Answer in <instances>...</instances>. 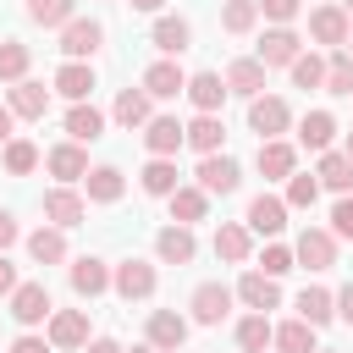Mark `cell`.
Masks as SVG:
<instances>
[{
  "instance_id": "cell-1",
  "label": "cell",
  "mask_w": 353,
  "mask_h": 353,
  "mask_svg": "<svg viewBox=\"0 0 353 353\" xmlns=\"http://www.w3.org/2000/svg\"><path fill=\"white\" fill-rule=\"evenodd\" d=\"M11 314H17L22 325L50 320V287H44V281H17V287H11Z\"/></svg>"
},
{
  "instance_id": "cell-2",
  "label": "cell",
  "mask_w": 353,
  "mask_h": 353,
  "mask_svg": "<svg viewBox=\"0 0 353 353\" xmlns=\"http://www.w3.org/2000/svg\"><path fill=\"white\" fill-rule=\"evenodd\" d=\"M287 121H292V116H287V105H281L276 94H254V99H248V127H254L259 138L287 132Z\"/></svg>"
},
{
  "instance_id": "cell-3",
  "label": "cell",
  "mask_w": 353,
  "mask_h": 353,
  "mask_svg": "<svg viewBox=\"0 0 353 353\" xmlns=\"http://www.w3.org/2000/svg\"><path fill=\"white\" fill-rule=\"evenodd\" d=\"M292 259H298V265H309V270H331V265H336V237H331V232H320V226H309V232L298 237Z\"/></svg>"
},
{
  "instance_id": "cell-4",
  "label": "cell",
  "mask_w": 353,
  "mask_h": 353,
  "mask_svg": "<svg viewBox=\"0 0 353 353\" xmlns=\"http://www.w3.org/2000/svg\"><path fill=\"white\" fill-rule=\"evenodd\" d=\"M237 182H243V171H237L232 154H204V160H199V188H204V193H232Z\"/></svg>"
},
{
  "instance_id": "cell-5",
  "label": "cell",
  "mask_w": 353,
  "mask_h": 353,
  "mask_svg": "<svg viewBox=\"0 0 353 353\" xmlns=\"http://www.w3.org/2000/svg\"><path fill=\"white\" fill-rule=\"evenodd\" d=\"M110 287L132 303V298H149L154 292V265H143V259H121L116 265V276H110Z\"/></svg>"
},
{
  "instance_id": "cell-6",
  "label": "cell",
  "mask_w": 353,
  "mask_h": 353,
  "mask_svg": "<svg viewBox=\"0 0 353 353\" xmlns=\"http://www.w3.org/2000/svg\"><path fill=\"white\" fill-rule=\"evenodd\" d=\"M226 309H232V287H221V281L193 287V320H199V325H221Z\"/></svg>"
},
{
  "instance_id": "cell-7",
  "label": "cell",
  "mask_w": 353,
  "mask_h": 353,
  "mask_svg": "<svg viewBox=\"0 0 353 353\" xmlns=\"http://www.w3.org/2000/svg\"><path fill=\"white\" fill-rule=\"evenodd\" d=\"M50 347H88V314L83 309H50Z\"/></svg>"
},
{
  "instance_id": "cell-8",
  "label": "cell",
  "mask_w": 353,
  "mask_h": 353,
  "mask_svg": "<svg viewBox=\"0 0 353 353\" xmlns=\"http://www.w3.org/2000/svg\"><path fill=\"white\" fill-rule=\"evenodd\" d=\"M182 342H188V320H182L176 309H154V314H149V347L176 353Z\"/></svg>"
},
{
  "instance_id": "cell-9",
  "label": "cell",
  "mask_w": 353,
  "mask_h": 353,
  "mask_svg": "<svg viewBox=\"0 0 353 353\" xmlns=\"http://www.w3.org/2000/svg\"><path fill=\"white\" fill-rule=\"evenodd\" d=\"M221 138H226V127H221L215 110H199V116L182 127V143H193L199 154H221Z\"/></svg>"
},
{
  "instance_id": "cell-10",
  "label": "cell",
  "mask_w": 353,
  "mask_h": 353,
  "mask_svg": "<svg viewBox=\"0 0 353 353\" xmlns=\"http://www.w3.org/2000/svg\"><path fill=\"white\" fill-rule=\"evenodd\" d=\"M287 226V199H276V193H259L254 204H248V232H259V237H276Z\"/></svg>"
},
{
  "instance_id": "cell-11",
  "label": "cell",
  "mask_w": 353,
  "mask_h": 353,
  "mask_svg": "<svg viewBox=\"0 0 353 353\" xmlns=\"http://www.w3.org/2000/svg\"><path fill=\"white\" fill-rule=\"evenodd\" d=\"M99 39H105V28H99V22H83V17H72V22L61 28V50H66L72 61L94 55V50H99Z\"/></svg>"
},
{
  "instance_id": "cell-12",
  "label": "cell",
  "mask_w": 353,
  "mask_h": 353,
  "mask_svg": "<svg viewBox=\"0 0 353 353\" xmlns=\"http://www.w3.org/2000/svg\"><path fill=\"white\" fill-rule=\"evenodd\" d=\"M182 88H188V77H182L176 61H154V66L143 72V94H149V99H176Z\"/></svg>"
},
{
  "instance_id": "cell-13",
  "label": "cell",
  "mask_w": 353,
  "mask_h": 353,
  "mask_svg": "<svg viewBox=\"0 0 353 353\" xmlns=\"http://www.w3.org/2000/svg\"><path fill=\"white\" fill-rule=\"evenodd\" d=\"M143 143H149V154H165L171 160L182 149V121L176 116H149L143 121Z\"/></svg>"
},
{
  "instance_id": "cell-14",
  "label": "cell",
  "mask_w": 353,
  "mask_h": 353,
  "mask_svg": "<svg viewBox=\"0 0 353 353\" xmlns=\"http://www.w3.org/2000/svg\"><path fill=\"white\" fill-rule=\"evenodd\" d=\"M237 298H243L248 309H259V314H265V309H276V303H281V287H276V276H265V270H248V276L237 281Z\"/></svg>"
},
{
  "instance_id": "cell-15",
  "label": "cell",
  "mask_w": 353,
  "mask_h": 353,
  "mask_svg": "<svg viewBox=\"0 0 353 353\" xmlns=\"http://www.w3.org/2000/svg\"><path fill=\"white\" fill-rule=\"evenodd\" d=\"M292 55H298V33L292 28H270L259 39V66H292Z\"/></svg>"
},
{
  "instance_id": "cell-16",
  "label": "cell",
  "mask_w": 353,
  "mask_h": 353,
  "mask_svg": "<svg viewBox=\"0 0 353 353\" xmlns=\"http://www.w3.org/2000/svg\"><path fill=\"white\" fill-rule=\"evenodd\" d=\"M226 94H243V99L265 94V66L259 61H232L226 66Z\"/></svg>"
},
{
  "instance_id": "cell-17",
  "label": "cell",
  "mask_w": 353,
  "mask_h": 353,
  "mask_svg": "<svg viewBox=\"0 0 353 353\" xmlns=\"http://www.w3.org/2000/svg\"><path fill=\"white\" fill-rule=\"evenodd\" d=\"M44 110H50V88H44V83H28V77H22V83L11 88V116H28V121H39Z\"/></svg>"
},
{
  "instance_id": "cell-18",
  "label": "cell",
  "mask_w": 353,
  "mask_h": 353,
  "mask_svg": "<svg viewBox=\"0 0 353 353\" xmlns=\"http://www.w3.org/2000/svg\"><path fill=\"white\" fill-rule=\"evenodd\" d=\"M44 215L66 232V226H77V221H83V199H77L72 188H50V193H44Z\"/></svg>"
},
{
  "instance_id": "cell-19",
  "label": "cell",
  "mask_w": 353,
  "mask_h": 353,
  "mask_svg": "<svg viewBox=\"0 0 353 353\" xmlns=\"http://www.w3.org/2000/svg\"><path fill=\"white\" fill-rule=\"evenodd\" d=\"M165 199H171V221H176V226L204 221V204H210V193H204V188H171Z\"/></svg>"
},
{
  "instance_id": "cell-20",
  "label": "cell",
  "mask_w": 353,
  "mask_h": 353,
  "mask_svg": "<svg viewBox=\"0 0 353 353\" xmlns=\"http://www.w3.org/2000/svg\"><path fill=\"white\" fill-rule=\"evenodd\" d=\"M193 248H199V243H193V232H188V226H165V232L154 237V254H160L165 265H188V259H193Z\"/></svg>"
},
{
  "instance_id": "cell-21",
  "label": "cell",
  "mask_w": 353,
  "mask_h": 353,
  "mask_svg": "<svg viewBox=\"0 0 353 353\" xmlns=\"http://www.w3.org/2000/svg\"><path fill=\"white\" fill-rule=\"evenodd\" d=\"M105 287H110L105 259H77V265H72V292H77V298H99Z\"/></svg>"
},
{
  "instance_id": "cell-22",
  "label": "cell",
  "mask_w": 353,
  "mask_h": 353,
  "mask_svg": "<svg viewBox=\"0 0 353 353\" xmlns=\"http://www.w3.org/2000/svg\"><path fill=\"white\" fill-rule=\"evenodd\" d=\"M309 33H314L320 44H342V39H347V11H342V6H320V11L309 17Z\"/></svg>"
},
{
  "instance_id": "cell-23",
  "label": "cell",
  "mask_w": 353,
  "mask_h": 353,
  "mask_svg": "<svg viewBox=\"0 0 353 353\" xmlns=\"http://www.w3.org/2000/svg\"><path fill=\"white\" fill-rule=\"evenodd\" d=\"M55 88H61L72 105H77V99H88V94H94V66H83V61H66V66L55 72Z\"/></svg>"
},
{
  "instance_id": "cell-24",
  "label": "cell",
  "mask_w": 353,
  "mask_h": 353,
  "mask_svg": "<svg viewBox=\"0 0 353 353\" xmlns=\"http://www.w3.org/2000/svg\"><path fill=\"white\" fill-rule=\"evenodd\" d=\"M199 110H221V99H226V77H215V72H199V77H188V88H182Z\"/></svg>"
},
{
  "instance_id": "cell-25",
  "label": "cell",
  "mask_w": 353,
  "mask_h": 353,
  "mask_svg": "<svg viewBox=\"0 0 353 353\" xmlns=\"http://www.w3.org/2000/svg\"><path fill=\"white\" fill-rule=\"evenodd\" d=\"M66 132H72V143H94V138L105 132V116H99L94 105H83V99H77V105L66 110Z\"/></svg>"
},
{
  "instance_id": "cell-26",
  "label": "cell",
  "mask_w": 353,
  "mask_h": 353,
  "mask_svg": "<svg viewBox=\"0 0 353 353\" xmlns=\"http://www.w3.org/2000/svg\"><path fill=\"white\" fill-rule=\"evenodd\" d=\"M50 171H55L61 182H83V176H88V154H83L77 143H55V149H50Z\"/></svg>"
},
{
  "instance_id": "cell-27",
  "label": "cell",
  "mask_w": 353,
  "mask_h": 353,
  "mask_svg": "<svg viewBox=\"0 0 353 353\" xmlns=\"http://www.w3.org/2000/svg\"><path fill=\"white\" fill-rule=\"evenodd\" d=\"M270 342H276V353H314V325L309 320H287V325L270 331Z\"/></svg>"
},
{
  "instance_id": "cell-28",
  "label": "cell",
  "mask_w": 353,
  "mask_h": 353,
  "mask_svg": "<svg viewBox=\"0 0 353 353\" xmlns=\"http://www.w3.org/2000/svg\"><path fill=\"white\" fill-rule=\"evenodd\" d=\"M336 138V121H331V110H309L303 121H298V143L303 149H325Z\"/></svg>"
},
{
  "instance_id": "cell-29",
  "label": "cell",
  "mask_w": 353,
  "mask_h": 353,
  "mask_svg": "<svg viewBox=\"0 0 353 353\" xmlns=\"http://www.w3.org/2000/svg\"><path fill=\"white\" fill-rule=\"evenodd\" d=\"M83 182H88V199H94V204H116V199H121V188H127L116 165H94Z\"/></svg>"
},
{
  "instance_id": "cell-30",
  "label": "cell",
  "mask_w": 353,
  "mask_h": 353,
  "mask_svg": "<svg viewBox=\"0 0 353 353\" xmlns=\"http://www.w3.org/2000/svg\"><path fill=\"white\" fill-rule=\"evenodd\" d=\"M28 254H33L39 265H61V259H66V237H61V226H39V232L28 237Z\"/></svg>"
},
{
  "instance_id": "cell-31",
  "label": "cell",
  "mask_w": 353,
  "mask_h": 353,
  "mask_svg": "<svg viewBox=\"0 0 353 353\" xmlns=\"http://www.w3.org/2000/svg\"><path fill=\"white\" fill-rule=\"evenodd\" d=\"M336 314V298L325 292V287H303L298 292V320H309V325H325Z\"/></svg>"
},
{
  "instance_id": "cell-32",
  "label": "cell",
  "mask_w": 353,
  "mask_h": 353,
  "mask_svg": "<svg viewBox=\"0 0 353 353\" xmlns=\"http://www.w3.org/2000/svg\"><path fill=\"white\" fill-rule=\"evenodd\" d=\"M188 39H193V28H188L182 17H160V22H154V50L182 55V50H188Z\"/></svg>"
},
{
  "instance_id": "cell-33",
  "label": "cell",
  "mask_w": 353,
  "mask_h": 353,
  "mask_svg": "<svg viewBox=\"0 0 353 353\" xmlns=\"http://www.w3.org/2000/svg\"><path fill=\"white\" fill-rule=\"evenodd\" d=\"M116 121L121 127H143L149 121V94L143 88H121L116 94Z\"/></svg>"
},
{
  "instance_id": "cell-34",
  "label": "cell",
  "mask_w": 353,
  "mask_h": 353,
  "mask_svg": "<svg viewBox=\"0 0 353 353\" xmlns=\"http://www.w3.org/2000/svg\"><path fill=\"white\" fill-rule=\"evenodd\" d=\"M292 165H298V154H292V143H259V171L265 176H292Z\"/></svg>"
},
{
  "instance_id": "cell-35",
  "label": "cell",
  "mask_w": 353,
  "mask_h": 353,
  "mask_svg": "<svg viewBox=\"0 0 353 353\" xmlns=\"http://www.w3.org/2000/svg\"><path fill=\"white\" fill-rule=\"evenodd\" d=\"M171 188H182V182H176V165H171L165 154H154V160L143 165V193H154V199H165Z\"/></svg>"
},
{
  "instance_id": "cell-36",
  "label": "cell",
  "mask_w": 353,
  "mask_h": 353,
  "mask_svg": "<svg viewBox=\"0 0 353 353\" xmlns=\"http://www.w3.org/2000/svg\"><path fill=\"white\" fill-rule=\"evenodd\" d=\"M215 254H221V259H232V265H243V259H248V226L226 221V226L215 232Z\"/></svg>"
},
{
  "instance_id": "cell-37",
  "label": "cell",
  "mask_w": 353,
  "mask_h": 353,
  "mask_svg": "<svg viewBox=\"0 0 353 353\" xmlns=\"http://www.w3.org/2000/svg\"><path fill=\"white\" fill-rule=\"evenodd\" d=\"M325 188H336V193H353V160L347 154H320V171H314Z\"/></svg>"
},
{
  "instance_id": "cell-38",
  "label": "cell",
  "mask_w": 353,
  "mask_h": 353,
  "mask_svg": "<svg viewBox=\"0 0 353 353\" xmlns=\"http://www.w3.org/2000/svg\"><path fill=\"white\" fill-rule=\"evenodd\" d=\"M72 6L77 0H28V17L44 22V28H66L72 22Z\"/></svg>"
},
{
  "instance_id": "cell-39",
  "label": "cell",
  "mask_w": 353,
  "mask_h": 353,
  "mask_svg": "<svg viewBox=\"0 0 353 353\" xmlns=\"http://www.w3.org/2000/svg\"><path fill=\"white\" fill-rule=\"evenodd\" d=\"M265 342H270V320H265V314H248V320L237 325V347H243V353H265Z\"/></svg>"
},
{
  "instance_id": "cell-40",
  "label": "cell",
  "mask_w": 353,
  "mask_h": 353,
  "mask_svg": "<svg viewBox=\"0 0 353 353\" xmlns=\"http://www.w3.org/2000/svg\"><path fill=\"white\" fill-rule=\"evenodd\" d=\"M22 72H28V44L6 39L0 44V83H22Z\"/></svg>"
},
{
  "instance_id": "cell-41",
  "label": "cell",
  "mask_w": 353,
  "mask_h": 353,
  "mask_svg": "<svg viewBox=\"0 0 353 353\" xmlns=\"http://www.w3.org/2000/svg\"><path fill=\"white\" fill-rule=\"evenodd\" d=\"M254 17H259V6H254V0H226L221 28H226V33H248V28H254Z\"/></svg>"
},
{
  "instance_id": "cell-42",
  "label": "cell",
  "mask_w": 353,
  "mask_h": 353,
  "mask_svg": "<svg viewBox=\"0 0 353 353\" xmlns=\"http://www.w3.org/2000/svg\"><path fill=\"white\" fill-rule=\"evenodd\" d=\"M292 83H298V88H320V83H325V61H320L314 50H309V55H292Z\"/></svg>"
},
{
  "instance_id": "cell-43",
  "label": "cell",
  "mask_w": 353,
  "mask_h": 353,
  "mask_svg": "<svg viewBox=\"0 0 353 353\" xmlns=\"http://www.w3.org/2000/svg\"><path fill=\"white\" fill-rule=\"evenodd\" d=\"M33 165H39V149H33L28 138H11V143H6V171H11V176H28Z\"/></svg>"
},
{
  "instance_id": "cell-44",
  "label": "cell",
  "mask_w": 353,
  "mask_h": 353,
  "mask_svg": "<svg viewBox=\"0 0 353 353\" xmlns=\"http://www.w3.org/2000/svg\"><path fill=\"white\" fill-rule=\"evenodd\" d=\"M314 199H320V176H298V171H292V182H287V204H292V210H309Z\"/></svg>"
},
{
  "instance_id": "cell-45",
  "label": "cell",
  "mask_w": 353,
  "mask_h": 353,
  "mask_svg": "<svg viewBox=\"0 0 353 353\" xmlns=\"http://www.w3.org/2000/svg\"><path fill=\"white\" fill-rule=\"evenodd\" d=\"M325 88H331V94H353V55H347V50L325 66Z\"/></svg>"
},
{
  "instance_id": "cell-46",
  "label": "cell",
  "mask_w": 353,
  "mask_h": 353,
  "mask_svg": "<svg viewBox=\"0 0 353 353\" xmlns=\"http://www.w3.org/2000/svg\"><path fill=\"white\" fill-rule=\"evenodd\" d=\"M254 6H259V11H265L276 28H287V22L298 17V0H254Z\"/></svg>"
},
{
  "instance_id": "cell-47",
  "label": "cell",
  "mask_w": 353,
  "mask_h": 353,
  "mask_svg": "<svg viewBox=\"0 0 353 353\" xmlns=\"http://www.w3.org/2000/svg\"><path fill=\"white\" fill-rule=\"evenodd\" d=\"M287 270H292V248L270 243V248H265V276H287Z\"/></svg>"
},
{
  "instance_id": "cell-48",
  "label": "cell",
  "mask_w": 353,
  "mask_h": 353,
  "mask_svg": "<svg viewBox=\"0 0 353 353\" xmlns=\"http://www.w3.org/2000/svg\"><path fill=\"white\" fill-rule=\"evenodd\" d=\"M331 232H336V237H353V199H342V204L331 210Z\"/></svg>"
},
{
  "instance_id": "cell-49",
  "label": "cell",
  "mask_w": 353,
  "mask_h": 353,
  "mask_svg": "<svg viewBox=\"0 0 353 353\" xmlns=\"http://www.w3.org/2000/svg\"><path fill=\"white\" fill-rule=\"evenodd\" d=\"M11 353H50V347H44V336H17Z\"/></svg>"
},
{
  "instance_id": "cell-50",
  "label": "cell",
  "mask_w": 353,
  "mask_h": 353,
  "mask_svg": "<svg viewBox=\"0 0 353 353\" xmlns=\"http://www.w3.org/2000/svg\"><path fill=\"white\" fill-rule=\"evenodd\" d=\"M336 314H342V320H347V325H353V281H347V287H342V292H336Z\"/></svg>"
},
{
  "instance_id": "cell-51",
  "label": "cell",
  "mask_w": 353,
  "mask_h": 353,
  "mask_svg": "<svg viewBox=\"0 0 353 353\" xmlns=\"http://www.w3.org/2000/svg\"><path fill=\"white\" fill-rule=\"evenodd\" d=\"M11 243H17V221L0 210V248H11Z\"/></svg>"
},
{
  "instance_id": "cell-52",
  "label": "cell",
  "mask_w": 353,
  "mask_h": 353,
  "mask_svg": "<svg viewBox=\"0 0 353 353\" xmlns=\"http://www.w3.org/2000/svg\"><path fill=\"white\" fill-rule=\"evenodd\" d=\"M11 287H17V270H11V259H6V254H0V298H6V292H11Z\"/></svg>"
},
{
  "instance_id": "cell-53",
  "label": "cell",
  "mask_w": 353,
  "mask_h": 353,
  "mask_svg": "<svg viewBox=\"0 0 353 353\" xmlns=\"http://www.w3.org/2000/svg\"><path fill=\"white\" fill-rule=\"evenodd\" d=\"M11 121H17V116H11V105H0V143H11Z\"/></svg>"
},
{
  "instance_id": "cell-54",
  "label": "cell",
  "mask_w": 353,
  "mask_h": 353,
  "mask_svg": "<svg viewBox=\"0 0 353 353\" xmlns=\"http://www.w3.org/2000/svg\"><path fill=\"white\" fill-rule=\"evenodd\" d=\"M83 353H121V347H116V342H110V336H99V342H88V347H83Z\"/></svg>"
},
{
  "instance_id": "cell-55",
  "label": "cell",
  "mask_w": 353,
  "mask_h": 353,
  "mask_svg": "<svg viewBox=\"0 0 353 353\" xmlns=\"http://www.w3.org/2000/svg\"><path fill=\"white\" fill-rule=\"evenodd\" d=\"M127 6H132V11H160L165 0H127Z\"/></svg>"
},
{
  "instance_id": "cell-56",
  "label": "cell",
  "mask_w": 353,
  "mask_h": 353,
  "mask_svg": "<svg viewBox=\"0 0 353 353\" xmlns=\"http://www.w3.org/2000/svg\"><path fill=\"white\" fill-rule=\"evenodd\" d=\"M132 353H160V347H149V342H143V347H132Z\"/></svg>"
},
{
  "instance_id": "cell-57",
  "label": "cell",
  "mask_w": 353,
  "mask_h": 353,
  "mask_svg": "<svg viewBox=\"0 0 353 353\" xmlns=\"http://www.w3.org/2000/svg\"><path fill=\"white\" fill-rule=\"evenodd\" d=\"M342 50H347V55H353V33H347V39H342Z\"/></svg>"
},
{
  "instance_id": "cell-58",
  "label": "cell",
  "mask_w": 353,
  "mask_h": 353,
  "mask_svg": "<svg viewBox=\"0 0 353 353\" xmlns=\"http://www.w3.org/2000/svg\"><path fill=\"white\" fill-rule=\"evenodd\" d=\"M342 154H347V160H353V132H347V149H342Z\"/></svg>"
},
{
  "instance_id": "cell-59",
  "label": "cell",
  "mask_w": 353,
  "mask_h": 353,
  "mask_svg": "<svg viewBox=\"0 0 353 353\" xmlns=\"http://www.w3.org/2000/svg\"><path fill=\"white\" fill-rule=\"evenodd\" d=\"M342 11H347V17H353V0H342Z\"/></svg>"
},
{
  "instance_id": "cell-60",
  "label": "cell",
  "mask_w": 353,
  "mask_h": 353,
  "mask_svg": "<svg viewBox=\"0 0 353 353\" xmlns=\"http://www.w3.org/2000/svg\"><path fill=\"white\" fill-rule=\"evenodd\" d=\"M314 353H320V347H314Z\"/></svg>"
}]
</instances>
